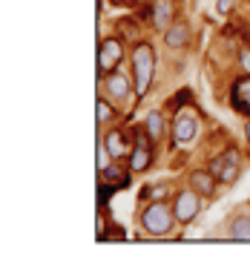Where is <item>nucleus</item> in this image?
I'll use <instances>...</instances> for the list:
<instances>
[{"label":"nucleus","mask_w":250,"mask_h":253,"mask_svg":"<svg viewBox=\"0 0 250 253\" xmlns=\"http://www.w3.org/2000/svg\"><path fill=\"white\" fill-rule=\"evenodd\" d=\"M172 219H175V213H170V207L161 205V202H153V205L144 210L141 224H144V230H147L150 236H164L172 227Z\"/></svg>","instance_id":"f257e3e1"},{"label":"nucleus","mask_w":250,"mask_h":253,"mask_svg":"<svg viewBox=\"0 0 250 253\" xmlns=\"http://www.w3.org/2000/svg\"><path fill=\"white\" fill-rule=\"evenodd\" d=\"M132 66H135V92L144 95L150 89V81H153V69H156V58H153V49L147 43H141L132 55Z\"/></svg>","instance_id":"f03ea898"},{"label":"nucleus","mask_w":250,"mask_h":253,"mask_svg":"<svg viewBox=\"0 0 250 253\" xmlns=\"http://www.w3.org/2000/svg\"><path fill=\"white\" fill-rule=\"evenodd\" d=\"M202 210V202H199V193L196 190H184L178 193L175 199V221H193Z\"/></svg>","instance_id":"7ed1b4c3"},{"label":"nucleus","mask_w":250,"mask_h":253,"mask_svg":"<svg viewBox=\"0 0 250 253\" xmlns=\"http://www.w3.org/2000/svg\"><path fill=\"white\" fill-rule=\"evenodd\" d=\"M210 173L216 175L219 181H233L236 175H239V156L236 153H227V156H221L213 161V167H210Z\"/></svg>","instance_id":"20e7f679"},{"label":"nucleus","mask_w":250,"mask_h":253,"mask_svg":"<svg viewBox=\"0 0 250 253\" xmlns=\"http://www.w3.org/2000/svg\"><path fill=\"white\" fill-rule=\"evenodd\" d=\"M121 61V43L118 41H104L101 43V55H98V66H101V72H112L115 69V63Z\"/></svg>","instance_id":"39448f33"},{"label":"nucleus","mask_w":250,"mask_h":253,"mask_svg":"<svg viewBox=\"0 0 250 253\" xmlns=\"http://www.w3.org/2000/svg\"><path fill=\"white\" fill-rule=\"evenodd\" d=\"M199 132V121L190 115V112H181L178 121H175V141L178 144H190Z\"/></svg>","instance_id":"423d86ee"},{"label":"nucleus","mask_w":250,"mask_h":253,"mask_svg":"<svg viewBox=\"0 0 250 253\" xmlns=\"http://www.w3.org/2000/svg\"><path fill=\"white\" fill-rule=\"evenodd\" d=\"M147 164H150V150H147V138H135V150H132V158H129V167L141 173V170H147Z\"/></svg>","instance_id":"0eeeda50"},{"label":"nucleus","mask_w":250,"mask_h":253,"mask_svg":"<svg viewBox=\"0 0 250 253\" xmlns=\"http://www.w3.org/2000/svg\"><path fill=\"white\" fill-rule=\"evenodd\" d=\"M170 20H172V3H167V0L153 3V26L156 29H167Z\"/></svg>","instance_id":"6e6552de"},{"label":"nucleus","mask_w":250,"mask_h":253,"mask_svg":"<svg viewBox=\"0 0 250 253\" xmlns=\"http://www.w3.org/2000/svg\"><path fill=\"white\" fill-rule=\"evenodd\" d=\"M190 184L196 187V193H202V196H213L216 193V175L213 173H193Z\"/></svg>","instance_id":"1a4fd4ad"},{"label":"nucleus","mask_w":250,"mask_h":253,"mask_svg":"<svg viewBox=\"0 0 250 253\" xmlns=\"http://www.w3.org/2000/svg\"><path fill=\"white\" fill-rule=\"evenodd\" d=\"M236 110H242V112H248L250 115V78H242L239 84H236Z\"/></svg>","instance_id":"9d476101"},{"label":"nucleus","mask_w":250,"mask_h":253,"mask_svg":"<svg viewBox=\"0 0 250 253\" xmlns=\"http://www.w3.org/2000/svg\"><path fill=\"white\" fill-rule=\"evenodd\" d=\"M107 89L112 98H126L129 95V78L126 75H110L107 78Z\"/></svg>","instance_id":"9b49d317"},{"label":"nucleus","mask_w":250,"mask_h":253,"mask_svg":"<svg viewBox=\"0 0 250 253\" xmlns=\"http://www.w3.org/2000/svg\"><path fill=\"white\" fill-rule=\"evenodd\" d=\"M184 41H187V29H184V26H172V29L167 32V46L170 49H181Z\"/></svg>","instance_id":"f8f14e48"},{"label":"nucleus","mask_w":250,"mask_h":253,"mask_svg":"<svg viewBox=\"0 0 250 253\" xmlns=\"http://www.w3.org/2000/svg\"><path fill=\"white\" fill-rule=\"evenodd\" d=\"M230 236L233 239H250V219L248 216H239V219L230 224Z\"/></svg>","instance_id":"ddd939ff"},{"label":"nucleus","mask_w":250,"mask_h":253,"mask_svg":"<svg viewBox=\"0 0 250 253\" xmlns=\"http://www.w3.org/2000/svg\"><path fill=\"white\" fill-rule=\"evenodd\" d=\"M107 150H110V153H112L115 158L124 156V153H126L124 141H121V132H110V135H107Z\"/></svg>","instance_id":"4468645a"},{"label":"nucleus","mask_w":250,"mask_h":253,"mask_svg":"<svg viewBox=\"0 0 250 253\" xmlns=\"http://www.w3.org/2000/svg\"><path fill=\"white\" fill-rule=\"evenodd\" d=\"M147 132H150L153 138L161 135V115H158V112H150V115H147Z\"/></svg>","instance_id":"2eb2a0df"},{"label":"nucleus","mask_w":250,"mask_h":253,"mask_svg":"<svg viewBox=\"0 0 250 253\" xmlns=\"http://www.w3.org/2000/svg\"><path fill=\"white\" fill-rule=\"evenodd\" d=\"M110 156H112V153L104 147V144H101V147H98V167H101V173L110 167Z\"/></svg>","instance_id":"dca6fc26"},{"label":"nucleus","mask_w":250,"mask_h":253,"mask_svg":"<svg viewBox=\"0 0 250 253\" xmlns=\"http://www.w3.org/2000/svg\"><path fill=\"white\" fill-rule=\"evenodd\" d=\"M121 178H124V173H121L118 167H112V164L104 170V181H121Z\"/></svg>","instance_id":"f3484780"},{"label":"nucleus","mask_w":250,"mask_h":253,"mask_svg":"<svg viewBox=\"0 0 250 253\" xmlns=\"http://www.w3.org/2000/svg\"><path fill=\"white\" fill-rule=\"evenodd\" d=\"M98 118H101V121H110V118H112V107H110V104L98 101Z\"/></svg>","instance_id":"a211bd4d"},{"label":"nucleus","mask_w":250,"mask_h":253,"mask_svg":"<svg viewBox=\"0 0 250 253\" xmlns=\"http://www.w3.org/2000/svg\"><path fill=\"white\" fill-rule=\"evenodd\" d=\"M239 58H242V66H245V72H250V52H248V49H242V55H239Z\"/></svg>","instance_id":"6ab92c4d"},{"label":"nucleus","mask_w":250,"mask_h":253,"mask_svg":"<svg viewBox=\"0 0 250 253\" xmlns=\"http://www.w3.org/2000/svg\"><path fill=\"white\" fill-rule=\"evenodd\" d=\"M230 9H233V0H219V12L221 15H227Z\"/></svg>","instance_id":"aec40b11"},{"label":"nucleus","mask_w":250,"mask_h":253,"mask_svg":"<svg viewBox=\"0 0 250 253\" xmlns=\"http://www.w3.org/2000/svg\"><path fill=\"white\" fill-rule=\"evenodd\" d=\"M248 141H250V121H248Z\"/></svg>","instance_id":"412c9836"},{"label":"nucleus","mask_w":250,"mask_h":253,"mask_svg":"<svg viewBox=\"0 0 250 253\" xmlns=\"http://www.w3.org/2000/svg\"><path fill=\"white\" fill-rule=\"evenodd\" d=\"M121 3H126V0H121Z\"/></svg>","instance_id":"4be33fe9"}]
</instances>
